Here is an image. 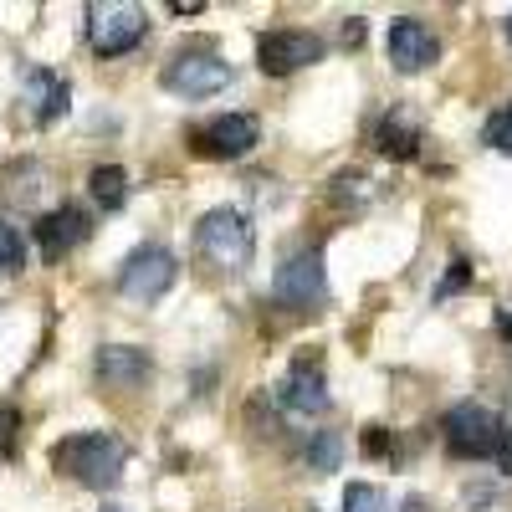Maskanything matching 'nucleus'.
<instances>
[{
    "instance_id": "obj_16",
    "label": "nucleus",
    "mask_w": 512,
    "mask_h": 512,
    "mask_svg": "<svg viewBox=\"0 0 512 512\" xmlns=\"http://www.w3.org/2000/svg\"><path fill=\"white\" fill-rule=\"evenodd\" d=\"M93 200L103 210H118L128 200V175H123V164H98L93 169Z\"/></svg>"
},
{
    "instance_id": "obj_2",
    "label": "nucleus",
    "mask_w": 512,
    "mask_h": 512,
    "mask_svg": "<svg viewBox=\"0 0 512 512\" xmlns=\"http://www.w3.org/2000/svg\"><path fill=\"white\" fill-rule=\"evenodd\" d=\"M123 466H128V446H123L118 436H108V431L67 436V441L57 446V472H67L72 482L93 487V492H108V487H118Z\"/></svg>"
},
{
    "instance_id": "obj_7",
    "label": "nucleus",
    "mask_w": 512,
    "mask_h": 512,
    "mask_svg": "<svg viewBox=\"0 0 512 512\" xmlns=\"http://www.w3.org/2000/svg\"><path fill=\"white\" fill-rule=\"evenodd\" d=\"M328 287V272H323V256L318 246H303V251H292L282 256V267H277V297L292 308H313L318 297Z\"/></svg>"
},
{
    "instance_id": "obj_15",
    "label": "nucleus",
    "mask_w": 512,
    "mask_h": 512,
    "mask_svg": "<svg viewBox=\"0 0 512 512\" xmlns=\"http://www.w3.org/2000/svg\"><path fill=\"white\" fill-rule=\"evenodd\" d=\"M415 139H420V128H415L410 108H395L390 118L379 123V144H384V154H395V159L415 154Z\"/></svg>"
},
{
    "instance_id": "obj_3",
    "label": "nucleus",
    "mask_w": 512,
    "mask_h": 512,
    "mask_svg": "<svg viewBox=\"0 0 512 512\" xmlns=\"http://www.w3.org/2000/svg\"><path fill=\"white\" fill-rule=\"evenodd\" d=\"M195 246L210 267H221V272H241L251 262V221L241 216V210L231 205H216V210H205V216L195 221Z\"/></svg>"
},
{
    "instance_id": "obj_27",
    "label": "nucleus",
    "mask_w": 512,
    "mask_h": 512,
    "mask_svg": "<svg viewBox=\"0 0 512 512\" xmlns=\"http://www.w3.org/2000/svg\"><path fill=\"white\" fill-rule=\"evenodd\" d=\"M103 512H123V507H103Z\"/></svg>"
},
{
    "instance_id": "obj_24",
    "label": "nucleus",
    "mask_w": 512,
    "mask_h": 512,
    "mask_svg": "<svg viewBox=\"0 0 512 512\" xmlns=\"http://www.w3.org/2000/svg\"><path fill=\"white\" fill-rule=\"evenodd\" d=\"M502 338H507V344H512V313H502Z\"/></svg>"
},
{
    "instance_id": "obj_6",
    "label": "nucleus",
    "mask_w": 512,
    "mask_h": 512,
    "mask_svg": "<svg viewBox=\"0 0 512 512\" xmlns=\"http://www.w3.org/2000/svg\"><path fill=\"white\" fill-rule=\"evenodd\" d=\"M231 82V67L216 52H180L175 62L164 67V88L180 98H210Z\"/></svg>"
},
{
    "instance_id": "obj_17",
    "label": "nucleus",
    "mask_w": 512,
    "mask_h": 512,
    "mask_svg": "<svg viewBox=\"0 0 512 512\" xmlns=\"http://www.w3.org/2000/svg\"><path fill=\"white\" fill-rule=\"evenodd\" d=\"M308 466H313V472H338V466H344V436H338V431H313Z\"/></svg>"
},
{
    "instance_id": "obj_26",
    "label": "nucleus",
    "mask_w": 512,
    "mask_h": 512,
    "mask_svg": "<svg viewBox=\"0 0 512 512\" xmlns=\"http://www.w3.org/2000/svg\"><path fill=\"white\" fill-rule=\"evenodd\" d=\"M507 41H512V16H507Z\"/></svg>"
},
{
    "instance_id": "obj_13",
    "label": "nucleus",
    "mask_w": 512,
    "mask_h": 512,
    "mask_svg": "<svg viewBox=\"0 0 512 512\" xmlns=\"http://www.w3.org/2000/svg\"><path fill=\"white\" fill-rule=\"evenodd\" d=\"M277 400L292 415H323L328 410V384H323V374L313 364H292L282 374V384H277Z\"/></svg>"
},
{
    "instance_id": "obj_8",
    "label": "nucleus",
    "mask_w": 512,
    "mask_h": 512,
    "mask_svg": "<svg viewBox=\"0 0 512 512\" xmlns=\"http://www.w3.org/2000/svg\"><path fill=\"white\" fill-rule=\"evenodd\" d=\"M256 62H262V72H272V77L313 67V62H323V36H313V31H267L262 41H256Z\"/></svg>"
},
{
    "instance_id": "obj_10",
    "label": "nucleus",
    "mask_w": 512,
    "mask_h": 512,
    "mask_svg": "<svg viewBox=\"0 0 512 512\" xmlns=\"http://www.w3.org/2000/svg\"><path fill=\"white\" fill-rule=\"evenodd\" d=\"M149 374H154V364L139 344H103L98 349V384L103 390H144Z\"/></svg>"
},
{
    "instance_id": "obj_5",
    "label": "nucleus",
    "mask_w": 512,
    "mask_h": 512,
    "mask_svg": "<svg viewBox=\"0 0 512 512\" xmlns=\"http://www.w3.org/2000/svg\"><path fill=\"white\" fill-rule=\"evenodd\" d=\"M149 31V16L139 6H123V0H93L88 6V41L98 57H123L134 52Z\"/></svg>"
},
{
    "instance_id": "obj_12",
    "label": "nucleus",
    "mask_w": 512,
    "mask_h": 512,
    "mask_svg": "<svg viewBox=\"0 0 512 512\" xmlns=\"http://www.w3.org/2000/svg\"><path fill=\"white\" fill-rule=\"evenodd\" d=\"M21 98H26V108H31L36 123H57V118L67 113V103H72V88H67L57 72L31 67V72L21 77Z\"/></svg>"
},
{
    "instance_id": "obj_11",
    "label": "nucleus",
    "mask_w": 512,
    "mask_h": 512,
    "mask_svg": "<svg viewBox=\"0 0 512 512\" xmlns=\"http://www.w3.org/2000/svg\"><path fill=\"white\" fill-rule=\"evenodd\" d=\"M88 231H93V221L82 216L77 205H57V210H47V216L36 221V246H41V256H67L72 246H82L88 241Z\"/></svg>"
},
{
    "instance_id": "obj_4",
    "label": "nucleus",
    "mask_w": 512,
    "mask_h": 512,
    "mask_svg": "<svg viewBox=\"0 0 512 512\" xmlns=\"http://www.w3.org/2000/svg\"><path fill=\"white\" fill-rule=\"evenodd\" d=\"M175 277H180V262H175V251L169 246H154V241H144V246H134L123 256V267H118V287H123V297L128 303H159V297L175 287Z\"/></svg>"
},
{
    "instance_id": "obj_23",
    "label": "nucleus",
    "mask_w": 512,
    "mask_h": 512,
    "mask_svg": "<svg viewBox=\"0 0 512 512\" xmlns=\"http://www.w3.org/2000/svg\"><path fill=\"white\" fill-rule=\"evenodd\" d=\"M364 451L369 456H390L395 446H390V431H384V425H369V431H364Z\"/></svg>"
},
{
    "instance_id": "obj_9",
    "label": "nucleus",
    "mask_w": 512,
    "mask_h": 512,
    "mask_svg": "<svg viewBox=\"0 0 512 512\" xmlns=\"http://www.w3.org/2000/svg\"><path fill=\"white\" fill-rule=\"evenodd\" d=\"M436 57H441V41H436V31L425 26V21L400 16V21L390 26V62H395L400 72H425Z\"/></svg>"
},
{
    "instance_id": "obj_21",
    "label": "nucleus",
    "mask_w": 512,
    "mask_h": 512,
    "mask_svg": "<svg viewBox=\"0 0 512 512\" xmlns=\"http://www.w3.org/2000/svg\"><path fill=\"white\" fill-rule=\"evenodd\" d=\"M16 425H21L16 405H0V456H11V451H16Z\"/></svg>"
},
{
    "instance_id": "obj_20",
    "label": "nucleus",
    "mask_w": 512,
    "mask_h": 512,
    "mask_svg": "<svg viewBox=\"0 0 512 512\" xmlns=\"http://www.w3.org/2000/svg\"><path fill=\"white\" fill-rule=\"evenodd\" d=\"M487 144H492V149H502V154H512V103H507V108H497V113L487 118Z\"/></svg>"
},
{
    "instance_id": "obj_25",
    "label": "nucleus",
    "mask_w": 512,
    "mask_h": 512,
    "mask_svg": "<svg viewBox=\"0 0 512 512\" xmlns=\"http://www.w3.org/2000/svg\"><path fill=\"white\" fill-rule=\"evenodd\" d=\"M405 512H425V502H420V497H410V502H405Z\"/></svg>"
},
{
    "instance_id": "obj_1",
    "label": "nucleus",
    "mask_w": 512,
    "mask_h": 512,
    "mask_svg": "<svg viewBox=\"0 0 512 512\" xmlns=\"http://www.w3.org/2000/svg\"><path fill=\"white\" fill-rule=\"evenodd\" d=\"M441 431H446L451 456H461V461H502L512 472V431L487 405H456Z\"/></svg>"
},
{
    "instance_id": "obj_19",
    "label": "nucleus",
    "mask_w": 512,
    "mask_h": 512,
    "mask_svg": "<svg viewBox=\"0 0 512 512\" xmlns=\"http://www.w3.org/2000/svg\"><path fill=\"white\" fill-rule=\"evenodd\" d=\"M21 267H26V236L11 221H0V272H21Z\"/></svg>"
},
{
    "instance_id": "obj_18",
    "label": "nucleus",
    "mask_w": 512,
    "mask_h": 512,
    "mask_svg": "<svg viewBox=\"0 0 512 512\" xmlns=\"http://www.w3.org/2000/svg\"><path fill=\"white\" fill-rule=\"evenodd\" d=\"M344 512H390V497H384V487H374V482H354L344 492Z\"/></svg>"
},
{
    "instance_id": "obj_14",
    "label": "nucleus",
    "mask_w": 512,
    "mask_h": 512,
    "mask_svg": "<svg viewBox=\"0 0 512 512\" xmlns=\"http://www.w3.org/2000/svg\"><path fill=\"white\" fill-rule=\"evenodd\" d=\"M256 118H246V113H221L216 123L200 134V154H210V159H241L251 144H256Z\"/></svg>"
},
{
    "instance_id": "obj_22",
    "label": "nucleus",
    "mask_w": 512,
    "mask_h": 512,
    "mask_svg": "<svg viewBox=\"0 0 512 512\" xmlns=\"http://www.w3.org/2000/svg\"><path fill=\"white\" fill-rule=\"evenodd\" d=\"M466 277H472V272H466V262H451V272L441 277V287H436V303H441V297H451V292H461L466 287Z\"/></svg>"
}]
</instances>
